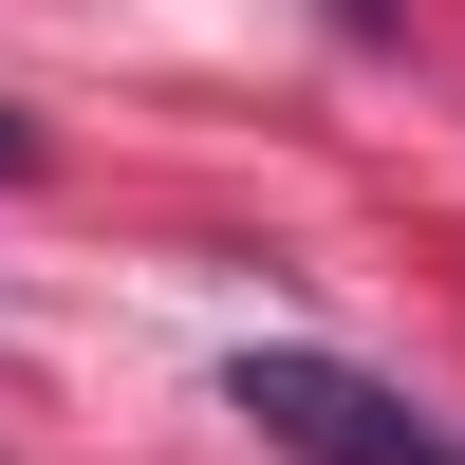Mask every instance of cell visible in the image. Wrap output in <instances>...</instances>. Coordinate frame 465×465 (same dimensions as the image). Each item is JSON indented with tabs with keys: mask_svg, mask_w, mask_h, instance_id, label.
Here are the masks:
<instances>
[{
	"mask_svg": "<svg viewBox=\"0 0 465 465\" xmlns=\"http://www.w3.org/2000/svg\"><path fill=\"white\" fill-rule=\"evenodd\" d=\"M223 410H242L261 447H298V465H465L410 391H372V372H335V354H242Z\"/></svg>",
	"mask_w": 465,
	"mask_h": 465,
	"instance_id": "6da1fadb",
	"label": "cell"
},
{
	"mask_svg": "<svg viewBox=\"0 0 465 465\" xmlns=\"http://www.w3.org/2000/svg\"><path fill=\"white\" fill-rule=\"evenodd\" d=\"M19 168H37V131H19V112H0V186H19Z\"/></svg>",
	"mask_w": 465,
	"mask_h": 465,
	"instance_id": "7a4b0ae2",
	"label": "cell"
}]
</instances>
